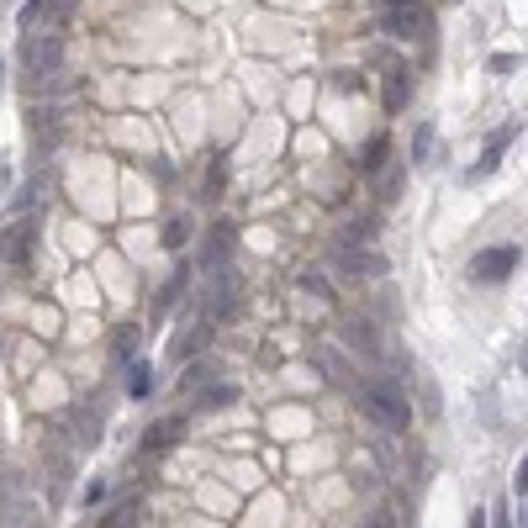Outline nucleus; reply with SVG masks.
<instances>
[{
    "mask_svg": "<svg viewBox=\"0 0 528 528\" xmlns=\"http://www.w3.org/2000/svg\"><path fill=\"white\" fill-rule=\"evenodd\" d=\"M360 407L370 412V423H381V428H391V433H407V423H412L407 391H402V386H391V381H370V386H360Z\"/></svg>",
    "mask_w": 528,
    "mask_h": 528,
    "instance_id": "f257e3e1",
    "label": "nucleus"
},
{
    "mask_svg": "<svg viewBox=\"0 0 528 528\" xmlns=\"http://www.w3.org/2000/svg\"><path fill=\"white\" fill-rule=\"evenodd\" d=\"M64 64V37L59 32H27L22 37V74L27 85H48Z\"/></svg>",
    "mask_w": 528,
    "mask_h": 528,
    "instance_id": "f03ea898",
    "label": "nucleus"
},
{
    "mask_svg": "<svg viewBox=\"0 0 528 528\" xmlns=\"http://www.w3.org/2000/svg\"><path fill=\"white\" fill-rule=\"evenodd\" d=\"M381 27H386V37L418 43V37H428V0H402V6H381Z\"/></svg>",
    "mask_w": 528,
    "mask_h": 528,
    "instance_id": "7ed1b4c3",
    "label": "nucleus"
},
{
    "mask_svg": "<svg viewBox=\"0 0 528 528\" xmlns=\"http://www.w3.org/2000/svg\"><path fill=\"white\" fill-rule=\"evenodd\" d=\"M513 270H518V243H497V249L470 259V280H481V286H502Z\"/></svg>",
    "mask_w": 528,
    "mask_h": 528,
    "instance_id": "20e7f679",
    "label": "nucleus"
},
{
    "mask_svg": "<svg viewBox=\"0 0 528 528\" xmlns=\"http://www.w3.org/2000/svg\"><path fill=\"white\" fill-rule=\"evenodd\" d=\"M381 101H386V111H402L412 101V69L402 59H386L381 64Z\"/></svg>",
    "mask_w": 528,
    "mask_h": 528,
    "instance_id": "39448f33",
    "label": "nucleus"
},
{
    "mask_svg": "<svg viewBox=\"0 0 528 528\" xmlns=\"http://www.w3.org/2000/svg\"><path fill=\"white\" fill-rule=\"evenodd\" d=\"M32 243H37V217H22L0 233V259L6 264H27L32 259Z\"/></svg>",
    "mask_w": 528,
    "mask_h": 528,
    "instance_id": "423d86ee",
    "label": "nucleus"
},
{
    "mask_svg": "<svg viewBox=\"0 0 528 528\" xmlns=\"http://www.w3.org/2000/svg\"><path fill=\"white\" fill-rule=\"evenodd\" d=\"M233 222H212V233H206V249H201V264L206 270H217V264H228V254H233Z\"/></svg>",
    "mask_w": 528,
    "mask_h": 528,
    "instance_id": "0eeeda50",
    "label": "nucleus"
},
{
    "mask_svg": "<svg viewBox=\"0 0 528 528\" xmlns=\"http://www.w3.org/2000/svg\"><path fill=\"white\" fill-rule=\"evenodd\" d=\"M338 270H349V275H386V259L375 254V249H344V243H338Z\"/></svg>",
    "mask_w": 528,
    "mask_h": 528,
    "instance_id": "6e6552de",
    "label": "nucleus"
},
{
    "mask_svg": "<svg viewBox=\"0 0 528 528\" xmlns=\"http://www.w3.org/2000/svg\"><path fill=\"white\" fill-rule=\"evenodd\" d=\"M206 301H212V312L233 317V312H238V275H233V270H222V275L212 280V291H206Z\"/></svg>",
    "mask_w": 528,
    "mask_h": 528,
    "instance_id": "1a4fd4ad",
    "label": "nucleus"
},
{
    "mask_svg": "<svg viewBox=\"0 0 528 528\" xmlns=\"http://www.w3.org/2000/svg\"><path fill=\"white\" fill-rule=\"evenodd\" d=\"M0 528H43V513L27 497H11V502H0Z\"/></svg>",
    "mask_w": 528,
    "mask_h": 528,
    "instance_id": "9d476101",
    "label": "nucleus"
},
{
    "mask_svg": "<svg viewBox=\"0 0 528 528\" xmlns=\"http://www.w3.org/2000/svg\"><path fill=\"white\" fill-rule=\"evenodd\" d=\"M507 143H513V127H502V132H492V143H486V154H481V164L476 169H470V180H486V175H492V169L502 164V148Z\"/></svg>",
    "mask_w": 528,
    "mask_h": 528,
    "instance_id": "9b49d317",
    "label": "nucleus"
},
{
    "mask_svg": "<svg viewBox=\"0 0 528 528\" xmlns=\"http://www.w3.org/2000/svg\"><path fill=\"white\" fill-rule=\"evenodd\" d=\"M206 344H212V323H196L191 333H180L175 344H169V354H175V360H191V354H201Z\"/></svg>",
    "mask_w": 528,
    "mask_h": 528,
    "instance_id": "f8f14e48",
    "label": "nucleus"
},
{
    "mask_svg": "<svg viewBox=\"0 0 528 528\" xmlns=\"http://www.w3.org/2000/svg\"><path fill=\"white\" fill-rule=\"evenodd\" d=\"M185 439V418H180V412H175V418H164V423H154V428H148V449H169V444H180Z\"/></svg>",
    "mask_w": 528,
    "mask_h": 528,
    "instance_id": "ddd939ff",
    "label": "nucleus"
},
{
    "mask_svg": "<svg viewBox=\"0 0 528 528\" xmlns=\"http://www.w3.org/2000/svg\"><path fill=\"white\" fill-rule=\"evenodd\" d=\"M402 185H407V169H396V164L375 169V196H381V201H396V196H402Z\"/></svg>",
    "mask_w": 528,
    "mask_h": 528,
    "instance_id": "4468645a",
    "label": "nucleus"
},
{
    "mask_svg": "<svg viewBox=\"0 0 528 528\" xmlns=\"http://www.w3.org/2000/svg\"><path fill=\"white\" fill-rule=\"evenodd\" d=\"M433 148H439V132L423 122L418 132H412V164H433Z\"/></svg>",
    "mask_w": 528,
    "mask_h": 528,
    "instance_id": "2eb2a0df",
    "label": "nucleus"
},
{
    "mask_svg": "<svg viewBox=\"0 0 528 528\" xmlns=\"http://www.w3.org/2000/svg\"><path fill=\"white\" fill-rule=\"evenodd\" d=\"M233 402H238V386H222V381L196 396V407H233Z\"/></svg>",
    "mask_w": 528,
    "mask_h": 528,
    "instance_id": "dca6fc26",
    "label": "nucleus"
},
{
    "mask_svg": "<svg viewBox=\"0 0 528 528\" xmlns=\"http://www.w3.org/2000/svg\"><path fill=\"white\" fill-rule=\"evenodd\" d=\"M180 243H191V217H169V222H164V249L175 254Z\"/></svg>",
    "mask_w": 528,
    "mask_h": 528,
    "instance_id": "f3484780",
    "label": "nucleus"
},
{
    "mask_svg": "<svg viewBox=\"0 0 528 528\" xmlns=\"http://www.w3.org/2000/svg\"><path fill=\"white\" fill-rule=\"evenodd\" d=\"M148 391H154V370L138 360V365L127 370V396H148Z\"/></svg>",
    "mask_w": 528,
    "mask_h": 528,
    "instance_id": "a211bd4d",
    "label": "nucleus"
},
{
    "mask_svg": "<svg viewBox=\"0 0 528 528\" xmlns=\"http://www.w3.org/2000/svg\"><path fill=\"white\" fill-rule=\"evenodd\" d=\"M370 238H375V222H370V217H360V222H349L338 243H344V249H360V243H370Z\"/></svg>",
    "mask_w": 528,
    "mask_h": 528,
    "instance_id": "6ab92c4d",
    "label": "nucleus"
},
{
    "mask_svg": "<svg viewBox=\"0 0 528 528\" xmlns=\"http://www.w3.org/2000/svg\"><path fill=\"white\" fill-rule=\"evenodd\" d=\"M74 433H80V444H96L101 439V418H90L85 407H74Z\"/></svg>",
    "mask_w": 528,
    "mask_h": 528,
    "instance_id": "aec40b11",
    "label": "nucleus"
},
{
    "mask_svg": "<svg viewBox=\"0 0 528 528\" xmlns=\"http://www.w3.org/2000/svg\"><path fill=\"white\" fill-rule=\"evenodd\" d=\"M386 154H391V138H370V143H365V159H360V169H370V175H375V169L386 164Z\"/></svg>",
    "mask_w": 528,
    "mask_h": 528,
    "instance_id": "412c9836",
    "label": "nucleus"
},
{
    "mask_svg": "<svg viewBox=\"0 0 528 528\" xmlns=\"http://www.w3.org/2000/svg\"><path fill=\"white\" fill-rule=\"evenodd\" d=\"M138 513H143V502H138V497H127L117 513L106 518V528H132V523H138Z\"/></svg>",
    "mask_w": 528,
    "mask_h": 528,
    "instance_id": "4be33fe9",
    "label": "nucleus"
},
{
    "mask_svg": "<svg viewBox=\"0 0 528 528\" xmlns=\"http://www.w3.org/2000/svg\"><path fill=\"white\" fill-rule=\"evenodd\" d=\"M138 338H143V328H122V333H117V344H111V354H117V360H132Z\"/></svg>",
    "mask_w": 528,
    "mask_h": 528,
    "instance_id": "5701e85b",
    "label": "nucleus"
},
{
    "mask_svg": "<svg viewBox=\"0 0 528 528\" xmlns=\"http://www.w3.org/2000/svg\"><path fill=\"white\" fill-rule=\"evenodd\" d=\"M349 333H354V344H360L365 354H381V338H375V333H370V323H354Z\"/></svg>",
    "mask_w": 528,
    "mask_h": 528,
    "instance_id": "b1692460",
    "label": "nucleus"
},
{
    "mask_svg": "<svg viewBox=\"0 0 528 528\" xmlns=\"http://www.w3.org/2000/svg\"><path fill=\"white\" fill-rule=\"evenodd\" d=\"M222 180H228V164L212 159V175H206V196H217V191H222Z\"/></svg>",
    "mask_w": 528,
    "mask_h": 528,
    "instance_id": "393cba45",
    "label": "nucleus"
},
{
    "mask_svg": "<svg viewBox=\"0 0 528 528\" xmlns=\"http://www.w3.org/2000/svg\"><path fill=\"white\" fill-rule=\"evenodd\" d=\"M301 286H307L312 296H323V301L333 296V291H328V280H323V275H301Z\"/></svg>",
    "mask_w": 528,
    "mask_h": 528,
    "instance_id": "a878e982",
    "label": "nucleus"
},
{
    "mask_svg": "<svg viewBox=\"0 0 528 528\" xmlns=\"http://www.w3.org/2000/svg\"><path fill=\"white\" fill-rule=\"evenodd\" d=\"M360 528H396V523H391V513H375V518H365Z\"/></svg>",
    "mask_w": 528,
    "mask_h": 528,
    "instance_id": "bb28decb",
    "label": "nucleus"
},
{
    "mask_svg": "<svg viewBox=\"0 0 528 528\" xmlns=\"http://www.w3.org/2000/svg\"><path fill=\"white\" fill-rule=\"evenodd\" d=\"M497 528H513V523H507V507H497Z\"/></svg>",
    "mask_w": 528,
    "mask_h": 528,
    "instance_id": "cd10ccee",
    "label": "nucleus"
},
{
    "mask_svg": "<svg viewBox=\"0 0 528 528\" xmlns=\"http://www.w3.org/2000/svg\"><path fill=\"white\" fill-rule=\"evenodd\" d=\"M470 528H486V518H481V513H476V518H470Z\"/></svg>",
    "mask_w": 528,
    "mask_h": 528,
    "instance_id": "c85d7f7f",
    "label": "nucleus"
}]
</instances>
